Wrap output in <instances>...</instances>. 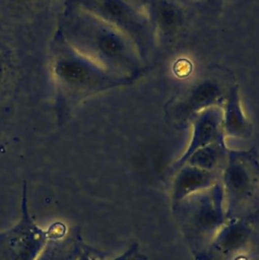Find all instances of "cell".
I'll list each match as a JSON object with an SVG mask.
<instances>
[{
	"mask_svg": "<svg viewBox=\"0 0 259 260\" xmlns=\"http://www.w3.org/2000/svg\"><path fill=\"white\" fill-rule=\"evenodd\" d=\"M173 209L195 258H207L215 238L228 221L220 181L173 204Z\"/></svg>",
	"mask_w": 259,
	"mask_h": 260,
	"instance_id": "obj_1",
	"label": "cell"
},
{
	"mask_svg": "<svg viewBox=\"0 0 259 260\" xmlns=\"http://www.w3.org/2000/svg\"><path fill=\"white\" fill-rule=\"evenodd\" d=\"M226 219L248 220L259 211V161L254 150H230L220 173Z\"/></svg>",
	"mask_w": 259,
	"mask_h": 260,
	"instance_id": "obj_2",
	"label": "cell"
},
{
	"mask_svg": "<svg viewBox=\"0 0 259 260\" xmlns=\"http://www.w3.org/2000/svg\"><path fill=\"white\" fill-rule=\"evenodd\" d=\"M85 46L95 63L106 70L134 79L141 70V55L134 42L121 29L98 16L86 19Z\"/></svg>",
	"mask_w": 259,
	"mask_h": 260,
	"instance_id": "obj_3",
	"label": "cell"
},
{
	"mask_svg": "<svg viewBox=\"0 0 259 260\" xmlns=\"http://www.w3.org/2000/svg\"><path fill=\"white\" fill-rule=\"evenodd\" d=\"M27 189L23 183L20 218L10 229L0 232V260H37L51 238H61L67 233L66 225L54 222L49 229H41L29 214Z\"/></svg>",
	"mask_w": 259,
	"mask_h": 260,
	"instance_id": "obj_4",
	"label": "cell"
},
{
	"mask_svg": "<svg viewBox=\"0 0 259 260\" xmlns=\"http://www.w3.org/2000/svg\"><path fill=\"white\" fill-rule=\"evenodd\" d=\"M96 16L125 32L140 55L150 46L152 26L149 18L127 0H92Z\"/></svg>",
	"mask_w": 259,
	"mask_h": 260,
	"instance_id": "obj_5",
	"label": "cell"
},
{
	"mask_svg": "<svg viewBox=\"0 0 259 260\" xmlns=\"http://www.w3.org/2000/svg\"><path fill=\"white\" fill-rule=\"evenodd\" d=\"M230 86H225L217 77L203 78L191 86L183 96L172 102L168 106V114L176 122L190 121L192 116L204 109L221 107Z\"/></svg>",
	"mask_w": 259,
	"mask_h": 260,
	"instance_id": "obj_6",
	"label": "cell"
},
{
	"mask_svg": "<svg viewBox=\"0 0 259 260\" xmlns=\"http://www.w3.org/2000/svg\"><path fill=\"white\" fill-rule=\"evenodd\" d=\"M189 122L192 126L191 139L184 153L173 165V173L182 167L194 151L221 137H225L222 129V109L219 106L210 107L198 112L191 117Z\"/></svg>",
	"mask_w": 259,
	"mask_h": 260,
	"instance_id": "obj_7",
	"label": "cell"
},
{
	"mask_svg": "<svg viewBox=\"0 0 259 260\" xmlns=\"http://www.w3.org/2000/svg\"><path fill=\"white\" fill-rule=\"evenodd\" d=\"M173 174L174 178L171 188L173 204L220 181V174L187 164L180 167Z\"/></svg>",
	"mask_w": 259,
	"mask_h": 260,
	"instance_id": "obj_8",
	"label": "cell"
},
{
	"mask_svg": "<svg viewBox=\"0 0 259 260\" xmlns=\"http://www.w3.org/2000/svg\"><path fill=\"white\" fill-rule=\"evenodd\" d=\"M221 109L224 136L248 138L252 135L253 126L243 111L238 84L230 86Z\"/></svg>",
	"mask_w": 259,
	"mask_h": 260,
	"instance_id": "obj_9",
	"label": "cell"
},
{
	"mask_svg": "<svg viewBox=\"0 0 259 260\" xmlns=\"http://www.w3.org/2000/svg\"><path fill=\"white\" fill-rule=\"evenodd\" d=\"M78 226L61 238H51L37 260H77L85 248Z\"/></svg>",
	"mask_w": 259,
	"mask_h": 260,
	"instance_id": "obj_10",
	"label": "cell"
},
{
	"mask_svg": "<svg viewBox=\"0 0 259 260\" xmlns=\"http://www.w3.org/2000/svg\"><path fill=\"white\" fill-rule=\"evenodd\" d=\"M250 226L248 221L240 219L228 220L215 238L208 255L213 253L231 254L241 249L248 241Z\"/></svg>",
	"mask_w": 259,
	"mask_h": 260,
	"instance_id": "obj_11",
	"label": "cell"
},
{
	"mask_svg": "<svg viewBox=\"0 0 259 260\" xmlns=\"http://www.w3.org/2000/svg\"><path fill=\"white\" fill-rule=\"evenodd\" d=\"M229 149L224 143V137L203 146L194 151L184 165H191L206 171L220 174L228 158Z\"/></svg>",
	"mask_w": 259,
	"mask_h": 260,
	"instance_id": "obj_12",
	"label": "cell"
},
{
	"mask_svg": "<svg viewBox=\"0 0 259 260\" xmlns=\"http://www.w3.org/2000/svg\"><path fill=\"white\" fill-rule=\"evenodd\" d=\"M77 260H107L105 259V254L99 252L88 246H85L81 255ZM111 260H146L145 255L139 250L137 244H133L127 251H125L120 256Z\"/></svg>",
	"mask_w": 259,
	"mask_h": 260,
	"instance_id": "obj_13",
	"label": "cell"
},
{
	"mask_svg": "<svg viewBox=\"0 0 259 260\" xmlns=\"http://www.w3.org/2000/svg\"><path fill=\"white\" fill-rule=\"evenodd\" d=\"M209 4H211V5H214V4H216L217 2H218V0H206Z\"/></svg>",
	"mask_w": 259,
	"mask_h": 260,
	"instance_id": "obj_14",
	"label": "cell"
}]
</instances>
